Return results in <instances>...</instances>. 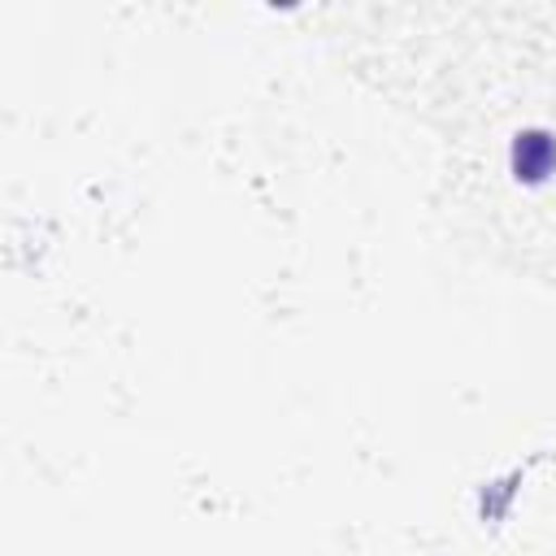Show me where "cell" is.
Wrapping results in <instances>:
<instances>
[{"label": "cell", "instance_id": "cell-1", "mask_svg": "<svg viewBox=\"0 0 556 556\" xmlns=\"http://www.w3.org/2000/svg\"><path fill=\"white\" fill-rule=\"evenodd\" d=\"M552 165H556V139L543 135V130H521L517 143H513V169H517V178L539 182V178L552 174Z\"/></svg>", "mask_w": 556, "mask_h": 556}]
</instances>
